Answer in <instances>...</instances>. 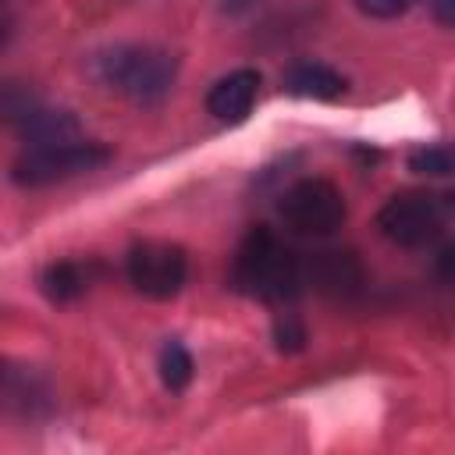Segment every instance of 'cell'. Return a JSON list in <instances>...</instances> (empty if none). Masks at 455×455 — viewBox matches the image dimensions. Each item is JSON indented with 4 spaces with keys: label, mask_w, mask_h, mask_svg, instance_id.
<instances>
[{
    "label": "cell",
    "mask_w": 455,
    "mask_h": 455,
    "mask_svg": "<svg viewBox=\"0 0 455 455\" xmlns=\"http://www.w3.org/2000/svg\"><path fill=\"white\" fill-rule=\"evenodd\" d=\"M96 270H100L96 259H53L39 270V291L53 306H68L89 291V284L96 281Z\"/></svg>",
    "instance_id": "cell-10"
},
{
    "label": "cell",
    "mask_w": 455,
    "mask_h": 455,
    "mask_svg": "<svg viewBox=\"0 0 455 455\" xmlns=\"http://www.w3.org/2000/svg\"><path fill=\"white\" fill-rule=\"evenodd\" d=\"M7 36H11V18H7V11L0 7V46L7 43Z\"/></svg>",
    "instance_id": "cell-20"
},
{
    "label": "cell",
    "mask_w": 455,
    "mask_h": 455,
    "mask_svg": "<svg viewBox=\"0 0 455 455\" xmlns=\"http://www.w3.org/2000/svg\"><path fill=\"white\" fill-rule=\"evenodd\" d=\"M110 160H114V149L107 142H92V139L28 146L11 164V181L21 188H46V185H60V181L82 178L89 171H100Z\"/></svg>",
    "instance_id": "cell-3"
},
{
    "label": "cell",
    "mask_w": 455,
    "mask_h": 455,
    "mask_svg": "<svg viewBox=\"0 0 455 455\" xmlns=\"http://www.w3.org/2000/svg\"><path fill=\"white\" fill-rule=\"evenodd\" d=\"M124 274H128V284L146 295V299H174L181 288H185V277H188V256L181 245L174 242H135L124 256Z\"/></svg>",
    "instance_id": "cell-6"
},
{
    "label": "cell",
    "mask_w": 455,
    "mask_h": 455,
    "mask_svg": "<svg viewBox=\"0 0 455 455\" xmlns=\"http://www.w3.org/2000/svg\"><path fill=\"white\" fill-rule=\"evenodd\" d=\"M409 171L427 174V178H448L451 174V149L444 142H430L409 153Z\"/></svg>",
    "instance_id": "cell-15"
},
{
    "label": "cell",
    "mask_w": 455,
    "mask_h": 455,
    "mask_svg": "<svg viewBox=\"0 0 455 455\" xmlns=\"http://www.w3.org/2000/svg\"><path fill=\"white\" fill-rule=\"evenodd\" d=\"M231 284L259 302H291L302 291V256L291 252L270 228H252L235 249Z\"/></svg>",
    "instance_id": "cell-1"
},
{
    "label": "cell",
    "mask_w": 455,
    "mask_h": 455,
    "mask_svg": "<svg viewBox=\"0 0 455 455\" xmlns=\"http://www.w3.org/2000/svg\"><path fill=\"white\" fill-rule=\"evenodd\" d=\"M18 132L32 142V146H50V142H71L78 139V117L64 107H46L39 103L21 124Z\"/></svg>",
    "instance_id": "cell-12"
},
{
    "label": "cell",
    "mask_w": 455,
    "mask_h": 455,
    "mask_svg": "<svg viewBox=\"0 0 455 455\" xmlns=\"http://www.w3.org/2000/svg\"><path fill=\"white\" fill-rule=\"evenodd\" d=\"M448 228V203L434 192H398L377 213V231L398 249H430Z\"/></svg>",
    "instance_id": "cell-4"
},
{
    "label": "cell",
    "mask_w": 455,
    "mask_h": 455,
    "mask_svg": "<svg viewBox=\"0 0 455 455\" xmlns=\"http://www.w3.org/2000/svg\"><path fill=\"white\" fill-rule=\"evenodd\" d=\"M274 338H277V348H281V352H299L302 341H306V327H302L291 313H281V316L274 320Z\"/></svg>",
    "instance_id": "cell-16"
},
{
    "label": "cell",
    "mask_w": 455,
    "mask_h": 455,
    "mask_svg": "<svg viewBox=\"0 0 455 455\" xmlns=\"http://www.w3.org/2000/svg\"><path fill=\"white\" fill-rule=\"evenodd\" d=\"M50 405V387L39 370L0 359V412L4 416H39Z\"/></svg>",
    "instance_id": "cell-9"
},
{
    "label": "cell",
    "mask_w": 455,
    "mask_h": 455,
    "mask_svg": "<svg viewBox=\"0 0 455 455\" xmlns=\"http://www.w3.org/2000/svg\"><path fill=\"white\" fill-rule=\"evenodd\" d=\"M43 100L25 82H0V124L18 128Z\"/></svg>",
    "instance_id": "cell-14"
},
{
    "label": "cell",
    "mask_w": 455,
    "mask_h": 455,
    "mask_svg": "<svg viewBox=\"0 0 455 455\" xmlns=\"http://www.w3.org/2000/svg\"><path fill=\"white\" fill-rule=\"evenodd\" d=\"M366 18H380V21H387V18H398V14H405L416 0H352Z\"/></svg>",
    "instance_id": "cell-17"
},
{
    "label": "cell",
    "mask_w": 455,
    "mask_h": 455,
    "mask_svg": "<svg viewBox=\"0 0 455 455\" xmlns=\"http://www.w3.org/2000/svg\"><path fill=\"white\" fill-rule=\"evenodd\" d=\"M259 100V71L252 68H238L228 71L224 78H217L206 92V114L220 124H238L252 114Z\"/></svg>",
    "instance_id": "cell-8"
},
{
    "label": "cell",
    "mask_w": 455,
    "mask_h": 455,
    "mask_svg": "<svg viewBox=\"0 0 455 455\" xmlns=\"http://www.w3.org/2000/svg\"><path fill=\"white\" fill-rule=\"evenodd\" d=\"M256 0H220V7L224 11H231V14H242V11H249Z\"/></svg>",
    "instance_id": "cell-19"
},
{
    "label": "cell",
    "mask_w": 455,
    "mask_h": 455,
    "mask_svg": "<svg viewBox=\"0 0 455 455\" xmlns=\"http://www.w3.org/2000/svg\"><path fill=\"white\" fill-rule=\"evenodd\" d=\"M156 370H160V380H164V387L178 395V391H185V387L192 384L196 363H192V352H188V348H185L178 338H171V341H164V348H160Z\"/></svg>",
    "instance_id": "cell-13"
},
{
    "label": "cell",
    "mask_w": 455,
    "mask_h": 455,
    "mask_svg": "<svg viewBox=\"0 0 455 455\" xmlns=\"http://www.w3.org/2000/svg\"><path fill=\"white\" fill-rule=\"evenodd\" d=\"M284 89L302 100H338L345 96L348 82L341 71H334L323 60H295L284 71Z\"/></svg>",
    "instance_id": "cell-11"
},
{
    "label": "cell",
    "mask_w": 455,
    "mask_h": 455,
    "mask_svg": "<svg viewBox=\"0 0 455 455\" xmlns=\"http://www.w3.org/2000/svg\"><path fill=\"white\" fill-rule=\"evenodd\" d=\"M366 284V267L352 249H316L302 256V288L327 299H355Z\"/></svg>",
    "instance_id": "cell-7"
},
{
    "label": "cell",
    "mask_w": 455,
    "mask_h": 455,
    "mask_svg": "<svg viewBox=\"0 0 455 455\" xmlns=\"http://www.w3.org/2000/svg\"><path fill=\"white\" fill-rule=\"evenodd\" d=\"M96 78L135 107H156L178 78V60L164 46L121 43L96 57Z\"/></svg>",
    "instance_id": "cell-2"
},
{
    "label": "cell",
    "mask_w": 455,
    "mask_h": 455,
    "mask_svg": "<svg viewBox=\"0 0 455 455\" xmlns=\"http://www.w3.org/2000/svg\"><path fill=\"white\" fill-rule=\"evenodd\" d=\"M277 213L284 220L288 231L295 235H309V238H323L331 231H338L345 224V196L334 181L327 178H299L281 192Z\"/></svg>",
    "instance_id": "cell-5"
},
{
    "label": "cell",
    "mask_w": 455,
    "mask_h": 455,
    "mask_svg": "<svg viewBox=\"0 0 455 455\" xmlns=\"http://www.w3.org/2000/svg\"><path fill=\"white\" fill-rule=\"evenodd\" d=\"M451 4L455 0H434V14H437L441 25H451Z\"/></svg>",
    "instance_id": "cell-18"
}]
</instances>
